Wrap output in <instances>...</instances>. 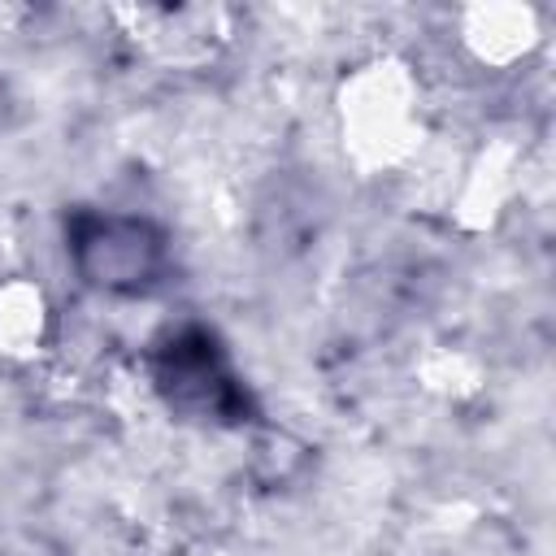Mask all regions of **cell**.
<instances>
[{"label":"cell","mask_w":556,"mask_h":556,"mask_svg":"<svg viewBox=\"0 0 556 556\" xmlns=\"http://www.w3.org/2000/svg\"><path fill=\"white\" fill-rule=\"evenodd\" d=\"M78 252L91 282H104V287L148 282V274L156 269V243L135 222H96L78 239Z\"/></svg>","instance_id":"cell-1"}]
</instances>
